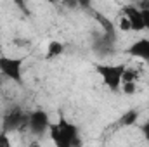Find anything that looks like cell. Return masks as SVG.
Here are the masks:
<instances>
[{
	"label": "cell",
	"instance_id": "obj_3",
	"mask_svg": "<svg viewBox=\"0 0 149 147\" xmlns=\"http://www.w3.org/2000/svg\"><path fill=\"white\" fill-rule=\"evenodd\" d=\"M28 128V114L21 109L19 106H14L7 109L2 116V132L12 133V132H21Z\"/></svg>",
	"mask_w": 149,
	"mask_h": 147
},
{
	"label": "cell",
	"instance_id": "obj_8",
	"mask_svg": "<svg viewBox=\"0 0 149 147\" xmlns=\"http://www.w3.org/2000/svg\"><path fill=\"white\" fill-rule=\"evenodd\" d=\"M125 52L128 55H132V57H137V59L144 61L149 66V38H139V40H135L132 45L127 47Z\"/></svg>",
	"mask_w": 149,
	"mask_h": 147
},
{
	"label": "cell",
	"instance_id": "obj_17",
	"mask_svg": "<svg viewBox=\"0 0 149 147\" xmlns=\"http://www.w3.org/2000/svg\"><path fill=\"white\" fill-rule=\"evenodd\" d=\"M141 132H142V135H144V139L149 142V121H146L142 126H141Z\"/></svg>",
	"mask_w": 149,
	"mask_h": 147
},
{
	"label": "cell",
	"instance_id": "obj_6",
	"mask_svg": "<svg viewBox=\"0 0 149 147\" xmlns=\"http://www.w3.org/2000/svg\"><path fill=\"white\" fill-rule=\"evenodd\" d=\"M121 14H123V17H127V21L130 24V31H142V30H146L142 12H141V9L137 5H134V3L123 5Z\"/></svg>",
	"mask_w": 149,
	"mask_h": 147
},
{
	"label": "cell",
	"instance_id": "obj_19",
	"mask_svg": "<svg viewBox=\"0 0 149 147\" xmlns=\"http://www.w3.org/2000/svg\"><path fill=\"white\" fill-rule=\"evenodd\" d=\"M0 87H2V78H0Z\"/></svg>",
	"mask_w": 149,
	"mask_h": 147
},
{
	"label": "cell",
	"instance_id": "obj_15",
	"mask_svg": "<svg viewBox=\"0 0 149 147\" xmlns=\"http://www.w3.org/2000/svg\"><path fill=\"white\" fill-rule=\"evenodd\" d=\"M12 3H14L19 10H23L24 14H28V5H26V0H12Z\"/></svg>",
	"mask_w": 149,
	"mask_h": 147
},
{
	"label": "cell",
	"instance_id": "obj_13",
	"mask_svg": "<svg viewBox=\"0 0 149 147\" xmlns=\"http://www.w3.org/2000/svg\"><path fill=\"white\" fill-rule=\"evenodd\" d=\"M121 90L125 92V94H128V95H132V94H135V81H123L121 83Z\"/></svg>",
	"mask_w": 149,
	"mask_h": 147
},
{
	"label": "cell",
	"instance_id": "obj_9",
	"mask_svg": "<svg viewBox=\"0 0 149 147\" xmlns=\"http://www.w3.org/2000/svg\"><path fill=\"white\" fill-rule=\"evenodd\" d=\"M88 10H92V7H90ZM92 16H94V17L97 19V23L101 24V28H102V33L116 40V26H114V23H113L111 19H109L106 14L99 12V10H92Z\"/></svg>",
	"mask_w": 149,
	"mask_h": 147
},
{
	"label": "cell",
	"instance_id": "obj_2",
	"mask_svg": "<svg viewBox=\"0 0 149 147\" xmlns=\"http://www.w3.org/2000/svg\"><path fill=\"white\" fill-rule=\"evenodd\" d=\"M127 64L120 62V64H102L97 62L95 64V73L99 74V78L102 80V83L111 90V92H120L121 90V83H123V74L127 71Z\"/></svg>",
	"mask_w": 149,
	"mask_h": 147
},
{
	"label": "cell",
	"instance_id": "obj_11",
	"mask_svg": "<svg viewBox=\"0 0 149 147\" xmlns=\"http://www.w3.org/2000/svg\"><path fill=\"white\" fill-rule=\"evenodd\" d=\"M139 116H141V112L137 109L127 111V112H123L120 116V119L116 121V126H130V125H135L137 119H139Z\"/></svg>",
	"mask_w": 149,
	"mask_h": 147
},
{
	"label": "cell",
	"instance_id": "obj_5",
	"mask_svg": "<svg viewBox=\"0 0 149 147\" xmlns=\"http://www.w3.org/2000/svg\"><path fill=\"white\" fill-rule=\"evenodd\" d=\"M52 121H50V116L45 112L43 109H35L33 112L28 114V130L33 133V135H43L49 132Z\"/></svg>",
	"mask_w": 149,
	"mask_h": 147
},
{
	"label": "cell",
	"instance_id": "obj_12",
	"mask_svg": "<svg viewBox=\"0 0 149 147\" xmlns=\"http://www.w3.org/2000/svg\"><path fill=\"white\" fill-rule=\"evenodd\" d=\"M139 9H141L142 17H144V26H146V30H149V0H141Z\"/></svg>",
	"mask_w": 149,
	"mask_h": 147
},
{
	"label": "cell",
	"instance_id": "obj_16",
	"mask_svg": "<svg viewBox=\"0 0 149 147\" xmlns=\"http://www.w3.org/2000/svg\"><path fill=\"white\" fill-rule=\"evenodd\" d=\"M76 2H78V7H81L85 10H88L92 7V0H76Z\"/></svg>",
	"mask_w": 149,
	"mask_h": 147
},
{
	"label": "cell",
	"instance_id": "obj_4",
	"mask_svg": "<svg viewBox=\"0 0 149 147\" xmlns=\"http://www.w3.org/2000/svg\"><path fill=\"white\" fill-rule=\"evenodd\" d=\"M23 57L0 55V74L14 81L16 85H23Z\"/></svg>",
	"mask_w": 149,
	"mask_h": 147
},
{
	"label": "cell",
	"instance_id": "obj_14",
	"mask_svg": "<svg viewBox=\"0 0 149 147\" xmlns=\"http://www.w3.org/2000/svg\"><path fill=\"white\" fill-rule=\"evenodd\" d=\"M9 146H10V139H9V133L0 130V147H9Z\"/></svg>",
	"mask_w": 149,
	"mask_h": 147
},
{
	"label": "cell",
	"instance_id": "obj_7",
	"mask_svg": "<svg viewBox=\"0 0 149 147\" xmlns=\"http://www.w3.org/2000/svg\"><path fill=\"white\" fill-rule=\"evenodd\" d=\"M114 45H116V40H114V38L101 33V35H97V37L94 38L92 49H94V52H95L97 55L108 57V55H111L113 52H114Z\"/></svg>",
	"mask_w": 149,
	"mask_h": 147
},
{
	"label": "cell",
	"instance_id": "obj_1",
	"mask_svg": "<svg viewBox=\"0 0 149 147\" xmlns=\"http://www.w3.org/2000/svg\"><path fill=\"white\" fill-rule=\"evenodd\" d=\"M49 135L50 140L57 147H80V130L78 126L68 121L66 118H59L57 123H52L49 128Z\"/></svg>",
	"mask_w": 149,
	"mask_h": 147
},
{
	"label": "cell",
	"instance_id": "obj_18",
	"mask_svg": "<svg viewBox=\"0 0 149 147\" xmlns=\"http://www.w3.org/2000/svg\"><path fill=\"white\" fill-rule=\"evenodd\" d=\"M63 3H64V5H68V7H71V9H74V7L78 5V2H76V0H63Z\"/></svg>",
	"mask_w": 149,
	"mask_h": 147
},
{
	"label": "cell",
	"instance_id": "obj_10",
	"mask_svg": "<svg viewBox=\"0 0 149 147\" xmlns=\"http://www.w3.org/2000/svg\"><path fill=\"white\" fill-rule=\"evenodd\" d=\"M66 50V45L63 42H57V40H50L49 45H47V52H45V59L50 61V59H56L59 55H63Z\"/></svg>",
	"mask_w": 149,
	"mask_h": 147
}]
</instances>
